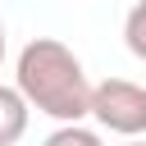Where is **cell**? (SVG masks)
Segmentation results:
<instances>
[{
	"label": "cell",
	"mask_w": 146,
	"mask_h": 146,
	"mask_svg": "<svg viewBox=\"0 0 146 146\" xmlns=\"http://www.w3.org/2000/svg\"><path fill=\"white\" fill-rule=\"evenodd\" d=\"M14 91L27 100V110L55 123H82L91 100V78L64 41L32 36L14 59Z\"/></svg>",
	"instance_id": "1"
},
{
	"label": "cell",
	"mask_w": 146,
	"mask_h": 146,
	"mask_svg": "<svg viewBox=\"0 0 146 146\" xmlns=\"http://www.w3.org/2000/svg\"><path fill=\"white\" fill-rule=\"evenodd\" d=\"M87 119H96L105 132H119V137L137 141V137L146 132V87H141V82H128V78L91 82Z\"/></svg>",
	"instance_id": "2"
},
{
	"label": "cell",
	"mask_w": 146,
	"mask_h": 146,
	"mask_svg": "<svg viewBox=\"0 0 146 146\" xmlns=\"http://www.w3.org/2000/svg\"><path fill=\"white\" fill-rule=\"evenodd\" d=\"M27 123H32V110H27V100H23L14 87H0V146H14V141H23Z\"/></svg>",
	"instance_id": "3"
},
{
	"label": "cell",
	"mask_w": 146,
	"mask_h": 146,
	"mask_svg": "<svg viewBox=\"0 0 146 146\" xmlns=\"http://www.w3.org/2000/svg\"><path fill=\"white\" fill-rule=\"evenodd\" d=\"M123 46L132 50V59L146 64V0H137L123 18Z\"/></svg>",
	"instance_id": "4"
},
{
	"label": "cell",
	"mask_w": 146,
	"mask_h": 146,
	"mask_svg": "<svg viewBox=\"0 0 146 146\" xmlns=\"http://www.w3.org/2000/svg\"><path fill=\"white\" fill-rule=\"evenodd\" d=\"M41 146H105V141H100V132L87 128V123H59Z\"/></svg>",
	"instance_id": "5"
},
{
	"label": "cell",
	"mask_w": 146,
	"mask_h": 146,
	"mask_svg": "<svg viewBox=\"0 0 146 146\" xmlns=\"http://www.w3.org/2000/svg\"><path fill=\"white\" fill-rule=\"evenodd\" d=\"M0 68H5V18H0Z\"/></svg>",
	"instance_id": "6"
},
{
	"label": "cell",
	"mask_w": 146,
	"mask_h": 146,
	"mask_svg": "<svg viewBox=\"0 0 146 146\" xmlns=\"http://www.w3.org/2000/svg\"><path fill=\"white\" fill-rule=\"evenodd\" d=\"M128 146H146V141H141V137H137V141H128Z\"/></svg>",
	"instance_id": "7"
}]
</instances>
